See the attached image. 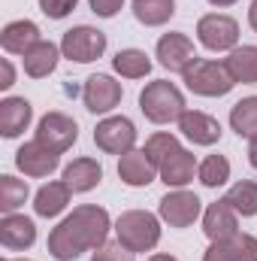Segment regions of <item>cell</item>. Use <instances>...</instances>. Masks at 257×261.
<instances>
[{"instance_id": "cell-1", "label": "cell", "mask_w": 257, "mask_h": 261, "mask_svg": "<svg viewBox=\"0 0 257 261\" xmlns=\"http://www.w3.org/2000/svg\"><path fill=\"white\" fill-rule=\"evenodd\" d=\"M112 228H115V222L109 219V213L103 206L82 203L52 228L49 243H46L49 255L58 261H76L88 249H100L109 240Z\"/></svg>"}, {"instance_id": "cell-2", "label": "cell", "mask_w": 257, "mask_h": 261, "mask_svg": "<svg viewBox=\"0 0 257 261\" xmlns=\"http://www.w3.org/2000/svg\"><path fill=\"white\" fill-rule=\"evenodd\" d=\"M139 110L151 125H170L185 116L188 103L179 85H173L170 79H154L139 91Z\"/></svg>"}, {"instance_id": "cell-3", "label": "cell", "mask_w": 257, "mask_h": 261, "mask_svg": "<svg viewBox=\"0 0 257 261\" xmlns=\"http://www.w3.org/2000/svg\"><path fill=\"white\" fill-rule=\"evenodd\" d=\"M115 240L130 252H151L160 243V216L148 210H127L115 219Z\"/></svg>"}, {"instance_id": "cell-4", "label": "cell", "mask_w": 257, "mask_h": 261, "mask_svg": "<svg viewBox=\"0 0 257 261\" xmlns=\"http://www.w3.org/2000/svg\"><path fill=\"white\" fill-rule=\"evenodd\" d=\"M182 82L197 97H224L236 85L227 64L215 58H194V64L182 73Z\"/></svg>"}, {"instance_id": "cell-5", "label": "cell", "mask_w": 257, "mask_h": 261, "mask_svg": "<svg viewBox=\"0 0 257 261\" xmlns=\"http://www.w3.org/2000/svg\"><path fill=\"white\" fill-rule=\"evenodd\" d=\"M197 40L209 52H233L239 46V21L224 12H206L197 21Z\"/></svg>"}, {"instance_id": "cell-6", "label": "cell", "mask_w": 257, "mask_h": 261, "mask_svg": "<svg viewBox=\"0 0 257 261\" xmlns=\"http://www.w3.org/2000/svg\"><path fill=\"white\" fill-rule=\"evenodd\" d=\"M106 52V34L91 24H76L61 37V55L73 64H91L103 58Z\"/></svg>"}, {"instance_id": "cell-7", "label": "cell", "mask_w": 257, "mask_h": 261, "mask_svg": "<svg viewBox=\"0 0 257 261\" xmlns=\"http://www.w3.org/2000/svg\"><path fill=\"white\" fill-rule=\"evenodd\" d=\"M157 216L170 228H191L197 219H203V200L188 189H173L157 200Z\"/></svg>"}, {"instance_id": "cell-8", "label": "cell", "mask_w": 257, "mask_h": 261, "mask_svg": "<svg viewBox=\"0 0 257 261\" xmlns=\"http://www.w3.org/2000/svg\"><path fill=\"white\" fill-rule=\"evenodd\" d=\"M94 143H97L100 152L121 158L124 152L136 149V125L127 116H106L94 128Z\"/></svg>"}, {"instance_id": "cell-9", "label": "cell", "mask_w": 257, "mask_h": 261, "mask_svg": "<svg viewBox=\"0 0 257 261\" xmlns=\"http://www.w3.org/2000/svg\"><path fill=\"white\" fill-rule=\"evenodd\" d=\"M121 97H124V88H121V82H115L109 73H94V76H88L85 85H82V103H85V110L94 113V116H109V113L121 103Z\"/></svg>"}, {"instance_id": "cell-10", "label": "cell", "mask_w": 257, "mask_h": 261, "mask_svg": "<svg viewBox=\"0 0 257 261\" xmlns=\"http://www.w3.org/2000/svg\"><path fill=\"white\" fill-rule=\"evenodd\" d=\"M34 140H40L46 149L64 155L67 149H73V143L79 140V125H76V119H70L67 113L52 110V113H46V116L37 122V137H34Z\"/></svg>"}, {"instance_id": "cell-11", "label": "cell", "mask_w": 257, "mask_h": 261, "mask_svg": "<svg viewBox=\"0 0 257 261\" xmlns=\"http://www.w3.org/2000/svg\"><path fill=\"white\" fill-rule=\"evenodd\" d=\"M154 58H157V64L164 67V70H170V73H185L194 64V58H197L194 40L188 34H182V31H170V34H164L157 40Z\"/></svg>"}, {"instance_id": "cell-12", "label": "cell", "mask_w": 257, "mask_h": 261, "mask_svg": "<svg viewBox=\"0 0 257 261\" xmlns=\"http://www.w3.org/2000/svg\"><path fill=\"white\" fill-rule=\"evenodd\" d=\"M15 167L24 176H30V179H46V176H52L61 167V155L46 149L40 140H30V143H24L15 152Z\"/></svg>"}, {"instance_id": "cell-13", "label": "cell", "mask_w": 257, "mask_h": 261, "mask_svg": "<svg viewBox=\"0 0 257 261\" xmlns=\"http://www.w3.org/2000/svg\"><path fill=\"white\" fill-rule=\"evenodd\" d=\"M236 231H239V216L224 200H215L203 210V234L209 237V243H227Z\"/></svg>"}, {"instance_id": "cell-14", "label": "cell", "mask_w": 257, "mask_h": 261, "mask_svg": "<svg viewBox=\"0 0 257 261\" xmlns=\"http://www.w3.org/2000/svg\"><path fill=\"white\" fill-rule=\"evenodd\" d=\"M0 243L9 252H24L37 243V222L21 213H9L0 219Z\"/></svg>"}, {"instance_id": "cell-15", "label": "cell", "mask_w": 257, "mask_h": 261, "mask_svg": "<svg viewBox=\"0 0 257 261\" xmlns=\"http://www.w3.org/2000/svg\"><path fill=\"white\" fill-rule=\"evenodd\" d=\"M179 130L194 146H215L221 140V134H224L221 122L215 116L200 113V110H185V116L179 119Z\"/></svg>"}, {"instance_id": "cell-16", "label": "cell", "mask_w": 257, "mask_h": 261, "mask_svg": "<svg viewBox=\"0 0 257 261\" xmlns=\"http://www.w3.org/2000/svg\"><path fill=\"white\" fill-rule=\"evenodd\" d=\"M197 170H200V161L194 158L191 149L182 146L179 152H173V155L157 167V179H160L167 189H185V186L194 182Z\"/></svg>"}, {"instance_id": "cell-17", "label": "cell", "mask_w": 257, "mask_h": 261, "mask_svg": "<svg viewBox=\"0 0 257 261\" xmlns=\"http://www.w3.org/2000/svg\"><path fill=\"white\" fill-rule=\"evenodd\" d=\"M118 176L130 189H145L157 179V164L145 155V149H130L118 158Z\"/></svg>"}, {"instance_id": "cell-18", "label": "cell", "mask_w": 257, "mask_h": 261, "mask_svg": "<svg viewBox=\"0 0 257 261\" xmlns=\"http://www.w3.org/2000/svg\"><path fill=\"white\" fill-rule=\"evenodd\" d=\"M40 40H43V34L30 18H15V21L3 24V31H0V46H3L6 55H21L24 58Z\"/></svg>"}, {"instance_id": "cell-19", "label": "cell", "mask_w": 257, "mask_h": 261, "mask_svg": "<svg viewBox=\"0 0 257 261\" xmlns=\"http://www.w3.org/2000/svg\"><path fill=\"white\" fill-rule=\"evenodd\" d=\"M34 122V107L27 97H3L0 100V134L6 140L21 137Z\"/></svg>"}, {"instance_id": "cell-20", "label": "cell", "mask_w": 257, "mask_h": 261, "mask_svg": "<svg viewBox=\"0 0 257 261\" xmlns=\"http://www.w3.org/2000/svg\"><path fill=\"white\" fill-rule=\"evenodd\" d=\"M61 179L73 189V195H85V192H94V189L103 182V167H100L97 158L82 155V158H73V161L67 164Z\"/></svg>"}, {"instance_id": "cell-21", "label": "cell", "mask_w": 257, "mask_h": 261, "mask_svg": "<svg viewBox=\"0 0 257 261\" xmlns=\"http://www.w3.org/2000/svg\"><path fill=\"white\" fill-rule=\"evenodd\" d=\"M70 197H73V189L67 186L64 179L46 182V186L34 195V213H37L40 219H55V216H61L67 206H70Z\"/></svg>"}, {"instance_id": "cell-22", "label": "cell", "mask_w": 257, "mask_h": 261, "mask_svg": "<svg viewBox=\"0 0 257 261\" xmlns=\"http://www.w3.org/2000/svg\"><path fill=\"white\" fill-rule=\"evenodd\" d=\"M61 58H64V55H61V46H55L52 40H40V43L21 58V67H24V73H27L30 79H46V76L55 73V67H58Z\"/></svg>"}, {"instance_id": "cell-23", "label": "cell", "mask_w": 257, "mask_h": 261, "mask_svg": "<svg viewBox=\"0 0 257 261\" xmlns=\"http://www.w3.org/2000/svg\"><path fill=\"white\" fill-rule=\"evenodd\" d=\"M224 64L236 85H257V46H236L224 58Z\"/></svg>"}, {"instance_id": "cell-24", "label": "cell", "mask_w": 257, "mask_h": 261, "mask_svg": "<svg viewBox=\"0 0 257 261\" xmlns=\"http://www.w3.org/2000/svg\"><path fill=\"white\" fill-rule=\"evenodd\" d=\"M133 15L145 28H160L176 15V0H133Z\"/></svg>"}, {"instance_id": "cell-25", "label": "cell", "mask_w": 257, "mask_h": 261, "mask_svg": "<svg viewBox=\"0 0 257 261\" xmlns=\"http://www.w3.org/2000/svg\"><path fill=\"white\" fill-rule=\"evenodd\" d=\"M221 200L227 206H233L236 216L251 219V216H257V182L254 179H239L236 186L227 189V195L221 197Z\"/></svg>"}, {"instance_id": "cell-26", "label": "cell", "mask_w": 257, "mask_h": 261, "mask_svg": "<svg viewBox=\"0 0 257 261\" xmlns=\"http://www.w3.org/2000/svg\"><path fill=\"white\" fill-rule=\"evenodd\" d=\"M112 70L121 76V79H145L151 73V58L142 52V49H121L115 58H112Z\"/></svg>"}, {"instance_id": "cell-27", "label": "cell", "mask_w": 257, "mask_h": 261, "mask_svg": "<svg viewBox=\"0 0 257 261\" xmlns=\"http://www.w3.org/2000/svg\"><path fill=\"white\" fill-rule=\"evenodd\" d=\"M230 128L236 130L239 137H245V140H254L257 137V94L242 97V100L233 103V110H230Z\"/></svg>"}, {"instance_id": "cell-28", "label": "cell", "mask_w": 257, "mask_h": 261, "mask_svg": "<svg viewBox=\"0 0 257 261\" xmlns=\"http://www.w3.org/2000/svg\"><path fill=\"white\" fill-rule=\"evenodd\" d=\"M27 197H30V189H27L24 179H18V176H12V173H3V176H0V213H3V216H9V213H15L18 206H24Z\"/></svg>"}, {"instance_id": "cell-29", "label": "cell", "mask_w": 257, "mask_h": 261, "mask_svg": "<svg viewBox=\"0 0 257 261\" xmlns=\"http://www.w3.org/2000/svg\"><path fill=\"white\" fill-rule=\"evenodd\" d=\"M197 179L206 186V189H221L230 182V161L224 155H206L200 161V170H197Z\"/></svg>"}, {"instance_id": "cell-30", "label": "cell", "mask_w": 257, "mask_h": 261, "mask_svg": "<svg viewBox=\"0 0 257 261\" xmlns=\"http://www.w3.org/2000/svg\"><path fill=\"white\" fill-rule=\"evenodd\" d=\"M142 149H145V155L160 167L173 152H179V149H182V143H179V137H176V134H170V130H157V134H151V137L145 140V146H142Z\"/></svg>"}, {"instance_id": "cell-31", "label": "cell", "mask_w": 257, "mask_h": 261, "mask_svg": "<svg viewBox=\"0 0 257 261\" xmlns=\"http://www.w3.org/2000/svg\"><path fill=\"white\" fill-rule=\"evenodd\" d=\"M230 261H257V237L254 234H245V231H236L227 243H224Z\"/></svg>"}, {"instance_id": "cell-32", "label": "cell", "mask_w": 257, "mask_h": 261, "mask_svg": "<svg viewBox=\"0 0 257 261\" xmlns=\"http://www.w3.org/2000/svg\"><path fill=\"white\" fill-rule=\"evenodd\" d=\"M91 261H136V252H130L124 243H103L100 249H94V255H91Z\"/></svg>"}, {"instance_id": "cell-33", "label": "cell", "mask_w": 257, "mask_h": 261, "mask_svg": "<svg viewBox=\"0 0 257 261\" xmlns=\"http://www.w3.org/2000/svg\"><path fill=\"white\" fill-rule=\"evenodd\" d=\"M76 3H79V0H40V12H43L46 18L61 21V18H67V15L76 9Z\"/></svg>"}, {"instance_id": "cell-34", "label": "cell", "mask_w": 257, "mask_h": 261, "mask_svg": "<svg viewBox=\"0 0 257 261\" xmlns=\"http://www.w3.org/2000/svg\"><path fill=\"white\" fill-rule=\"evenodd\" d=\"M88 6H91V12L100 15V18H115V15L121 12L124 0H88Z\"/></svg>"}, {"instance_id": "cell-35", "label": "cell", "mask_w": 257, "mask_h": 261, "mask_svg": "<svg viewBox=\"0 0 257 261\" xmlns=\"http://www.w3.org/2000/svg\"><path fill=\"white\" fill-rule=\"evenodd\" d=\"M0 70H3V76H0V88L9 91V88L15 85V67H12L9 58H3V61H0Z\"/></svg>"}, {"instance_id": "cell-36", "label": "cell", "mask_w": 257, "mask_h": 261, "mask_svg": "<svg viewBox=\"0 0 257 261\" xmlns=\"http://www.w3.org/2000/svg\"><path fill=\"white\" fill-rule=\"evenodd\" d=\"M203 261H230V255H227L224 243H212V246L203 252Z\"/></svg>"}, {"instance_id": "cell-37", "label": "cell", "mask_w": 257, "mask_h": 261, "mask_svg": "<svg viewBox=\"0 0 257 261\" xmlns=\"http://www.w3.org/2000/svg\"><path fill=\"white\" fill-rule=\"evenodd\" d=\"M248 164L257 170V137L254 140H248Z\"/></svg>"}, {"instance_id": "cell-38", "label": "cell", "mask_w": 257, "mask_h": 261, "mask_svg": "<svg viewBox=\"0 0 257 261\" xmlns=\"http://www.w3.org/2000/svg\"><path fill=\"white\" fill-rule=\"evenodd\" d=\"M248 24H251V31L257 34V0H251V6H248Z\"/></svg>"}, {"instance_id": "cell-39", "label": "cell", "mask_w": 257, "mask_h": 261, "mask_svg": "<svg viewBox=\"0 0 257 261\" xmlns=\"http://www.w3.org/2000/svg\"><path fill=\"white\" fill-rule=\"evenodd\" d=\"M148 261H179V258H176V255H167V252H154Z\"/></svg>"}, {"instance_id": "cell-40", "label": "cell", "mask_w": 257, "mask_h": 261, "mask_svg": "<svg viewBox=\"0 0 257 261\" xmlns=\"http://www.w3.org/2000/svg\"><path fill=\"white\" fill-rule=\"evenodd\" d=\"M212 6H218V9H224V6H233V3H239V0H209Z\"/></svg>"}, {"instance_id": "cell-41", "label": "cell", "mask_w": 257, "mask_h": 261, "mask_svg": "<svg viewBox=\"0 0 257 261\" xmlns=\"http://www.w3.org/2000/svg\"><path fill=\"white\" fill-rule=\"evenodd\" d=\"M3 261H34V258H3Z\"/></svg>"}]
</instances>
